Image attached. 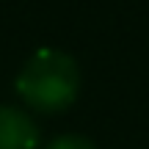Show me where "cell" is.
I'll list each match as a JSON object with an SVG mask.
<instances>
[{
	"label": "cell",
	"mask_w": 149,
	"mask_h": 149,
	"mask_svg": "<svg viewBox=\"0 0 149 149\" xmlns=\"http://www.w3.org/2000/svg\"><path fill=\"white\" fill-rule=\"evenodd\" d=\"M80 91V69L69 53L39 50L17 74V94L42 113H58L69 108Z\"/></svg>",
	"instance_id": "cell-1"
},
{
	"label": "cell",
	"mask_w": 149,
	"mask_h": 149,
	"mask_svg": "<svg viewBox=\"0 0 149 149\" xmlns=\"http://www.w3.org/2000/svg\"><path fill=\"white\" fill-rule=\"evenodd\" d=\"M39 127L25 111L0 105V149H36Z\"/></svg>",
	"instance_id": "cell-2"
},
{
	"label": "cell",
	"mask_w": 149,
	"mask_h": 149,
	"mask_svg": "<svg viewBox=\"0 0 149 149\" xmlns=\"http://www.w3.org/2000/svg\"><path fill=\"white\" fill-rule=\"evenodd\" d=\"M44 149H97V146L88 138H83V135H58V138H53Z\"/></svg>",
	"instance_id": "cell-3"
}]
</instances>
